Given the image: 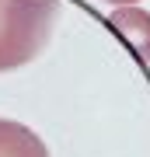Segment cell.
Returning a JSON list of instances; mask_svg holds the SVG:
<instances>
[{"instance_id": "obj_1", "label": "cell", "mask_w": 150, "mask_h": 157, "mask_svg": "<svg viewBox=\"0 0 150 157\" xmlns=\"http://www.w3.org/2000/svg\"><path fill=\"white\" fill-rule=\"evenodd\" d=\"M60 0H0V73L32 63L49 45Z\"/></svg>"}, {"instance_id": "obj_2", "label": "cell", "mask_w": 150, "mask_h": 157, "mask_svg": "<svg viewBox=\"0 0 150 157\" xmlns=\"http://www.w3.org/2000/svg\"><path fill=\"white\" fill-rule=\"evenodd\" d=\"M108 25L136 49V56L150 63V14L140 7H115L108 14Z\"/></svg>"}, {"instance_id": "obj_3", "label": "cell", "mask_w": 150, "mask_h": 157, "mask_svg": "<svg viewBox=\"0 0 150 157\" xmlns=\"http://www.w3.org/2000/svg\"><path fill=\"white\" fill-rule=\"evenodd\" d=\"M0 157H49V150L28 126L0 119Z\"/></svg>"}, {"instance_id": "obj_4", "label": "cell", "mask_w": 150, "mask_h": 157, "mask_svg": "<svg viewBox=\"0 0 150 157\" xmlns=\"http://www.w3.org/2000/svg\"><path fill=\"white\" fill-rule=\"evenodd\" d=\"M108 4H115V7H126V4H136V0H108Z\"/></svg>"}]
</instances>
